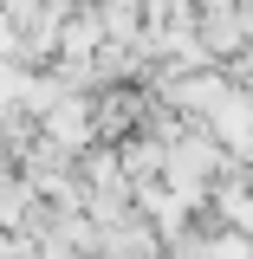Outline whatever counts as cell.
Segmentation results:
<instances>
[{
	"mask_svg": "<svg viewBox=\"0 0 253 259\" xmlns=\"http://www.w3.org/2000/svg\"><path fill=\"white\" fill-rule=\"evenodd\" d=\"M0 259H20V246H13V240H7V233H0Z\"/></svg>",
	"mask_w": 253,
	"mask_h": 259,
	"instance_id": "1",
	"label": "cell"
}]
</instances>
